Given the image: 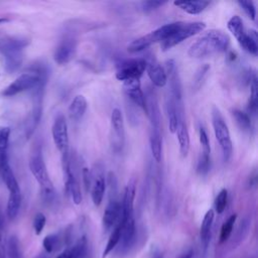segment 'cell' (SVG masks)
<instances>
[{"mask_svg": "<svg viewBox=\"0 0 258 258\" xmlns=\"http://www.w3.org/2000/svg\"><path fill=\"white\" fill-rule=\"evenodd\" d=\"M105 189H106L105 179L102 175H99L93 181L92 186H91V197H92V201L95 206L98 207L101 205L103 198H104Z\"/></svg>", "mask_w": 258, "mask_h": 258, "instance_id": "27", "label": "cell"}, {"mask_svg": "<svg viewBox=\"0 0 258 258\" xmlns=\"http://www.w3.org/2000/svg\"><path fill=\"white\" fill-rule=\"evenodd\" d=\"M145 61H146V71L152 84L158 88L164 87L167 83V76L164 72V69L153 57H150L149 59H145Z\"/></svg>", "mask_w": 258, "mask_h": 258, "instance_id": "16", "label": "cell"}, {"mask_svg": "<svg viewBox=\"0 0 258 258\" xmlns=\"http://www.w3.org/2000/svg\"><path fill=\"white\" fill-rule=\"evenodd\" d=\"M1 178L3 179L9 191L7 207H6V214L9 220H14L19 213L22 198H21V190H20L18 181L9 164L6 165V167L4 168Z\"/></svg>", "mask_w": 258, "mask_h": 258, "instance_id": "6", "label": "cell"}, {"mask_svg": "<svg viewBox=\"0 0 258 258\" xmlns=\"http://www.w3.org/2000/svg\"><path fill=\"white\" fill-rule=\"evenodd\" d=\"M46 223V218L42 213H37L33 219V230L36 235H40Z\"/></svg>", "mask_w": 258, "mask_h": 258, "instance_id": "39", "label": "cell"}, {"mask_svg": "<svg viewBox=\"0 0 258 258\" xmlns=\"http://www.w3.org/2000/svg\"><path fill=\"white\" fill-rule=\"evenodd\" d=\"M227 201H228V190L226 188H223L218 194L215 200V209L218 214H222L225 211L227 206Z\"/></svg>", "mask_w": 258, "mask_h": 258, "instance_id": "37", "label": "cell"}, {"mask_svg": "<svg viewBox=\"0 0 258 258\" xmlns=\"http://www.w3.org/2000/svg\"><path fill=\"white\" fill-rule=\"evenodd\" d=\"M35 258H49V257H48L47 254H43V253H42V254H39L38 256H36Z\"/></svg>", "mask_w": 258, "mask_h": 258, "instance_id": "46", "label": "cell"}, {"mask_svg": "<svg viewBox=\"0 0 258 258\" xmlns=\"http://www.w3.org/2000/svg\"><path fill=\"white\" fill-rule=\"evenodd\" d=\"M29 169L40 186L42 201L47 205L52 204L55 199V191L49 178L40 148H35L32 151L29 158Z\"/></svg>", "mask_w": 258, "mask_h": 258, "instance_id": "2", "label": "cell"}, {"mask_svg": "<svg viewBox=\"0 0 258 258\" xmlns=\"http://www.w3.org/2000/svg\"><path fill=\"white\" fill-rule=\"evenodd\" d=\"M123 90L128 98L146 113L145 96L140 87L139 80H129L123 83Z\"/></svg>", "mask_w": 258, "mask_h": 258, "instance_id": "15", "label": "cell"}, {"mask_svg": "<svg viewBox=\"0 0 258 258\" xmlns=\"http://www.w3.org/2000/svg\"><path fill=\"white\" fill-rule=\"evenodd\" d=\"M237 219V215L234 214L232 216H230L228 218V220L223 224L222 228H221V232H220V238H219V242L221 244L225 243L231 236L233 228H234V224L236 222Z\"/></svg>", "mask_w": 258, "mask_h": 258, "instance_id": "33", "label": "cell"}, {"mask_svg": "<svg viewBox=\"0 0 258 258\" xmlns=\"http://www.w3.org/2000/svg\"><path fill=\"white\" fill-rule=\"evenodd\" d=\"M0 258H6V250L3 240V233H2V223L0 222Z\"/></svg>", "mask_w": 258, "mask_h": 258, "instance_id": "43", "label": "cell"}, {"mask_svg": "<svg viewBox=\"0 0 258 258\" xmlns=\"http://www.w3.org/2000/svg\"><path fill=\"white\" fill-rule=\"evenodd\" d=\"M206 28V24L201 21L195 22H181L178 29L173 32L169 37L161 42V49L168 50L186 38L194 36L195 34L203 31Z\"/></svg>", "mask_w": 258, "mask_h": 258, "instance_id": "8", "label": "cell"}, {"mask_svg": "<svg viewBox=\"0 0 258 258\" xmlns=\"http://www.w3.org/2000/svg\"><path fill=\"white\" fill-rule=\"evenodd\" d=\"M135 221L134 216L122 217L121 219V237H120V251H127L133 244L135 239Z\"/></svg>", "mask_w": 258, "mask_h": 258, "instance_id": "14", "label": "cell"}, {"mask_svg": "<svg viewBox=\"0 0 258 258\" xmlns=\"http://www.w3.org/2000/svg\"><path fill=\"white\" fill-rule=\"evenodd\" d=\"M6 258H24L20 241L16 235H11L6 244Z\"/></svg>", "mask_w": 258, "mask_h": 258, "instance_id": "28", "label": "cell"}, {"mask_svg": "<svg viewBox=\"0 0 258 258\" xmlns=\"http://www.w3.org/2000/svg\"><path fill=\"white\" fill-rule=\"evenodd\" d=\"M210 69H211L210 64L205 63L197 70V72L195 73V76H194V80H192V88L195 90H199L203 86V84L208 76V73L210 72Z\"/></svg>", "mask_w": 258, "mask_h": 258, "instance_id": "35", "label": "cell"}, {"mask_svg": "<svg viewBox=\"0 0 258 258\" xmlns=\"http://www.w3.org/2000/svg\"><path fill=\"white\" fill-rule=\"evenodd\" d=\"M145 96V105H146V114L150 119L152 128L159 129L160 124V111L158 107V102L156 96L153 92L149 91Z\"/></svg>", "mask_w": 258, "mask_h": 258, "instance_id": "17", "label": "cell"}, {"mask_svg": "<svg viewBox=\"0 0 258 258\" xmlns=\"http://www.w3.org/2000/svg\"><path fill=\"white\" fill-rule=\"evenodd\" d=\"M60 238L58 234H49L44 237L42 241V246L46 254L55 252L60 247Z\"/></svg>", "mask_w": 258, "mask_h": 258, "instance_id": "32", "label": "cell"}, {"mask_svg": "<svg viewBox=\"0 0 258 258\" xmlns=\"http://www.w3.org/2000/svg\"><path fill=\"white\" fill-rule=\"evenodd\" d=\"M230 38L227 33L219 29H212L197 39L188 48V55L195 58L209 56L225 51L229 45Z\"/></svg>", "mask_w": 258, "mask_h": 258, "instance_id": "1", "label": "cell"}, {"mask_svg": "<svg viewBox=\"0 0 258 258\" xmlns=\"http://www.w3.org/2000/svg\"><path fill=\"white\" fill-rule=\"evenodd\" d=\"M120 237H121V220L119 221V223L112 230V233H111V235L108 239V242L105 246V249L103 251L102 258H106L115 249V247L119 244Z\"/></svg>", "mask_w": 258, "mask_h": 258, "instance_id": "30", "label": "cell"}, {"mask_svg": "<svg viewBox=\"0 0 258 258\" xmlns=\"http://www.w3.org/2000/svg\"><path fill=\"white\" fill-rule=\"evenodd\" d=\"M175 6L179 7L181 10L185 11L189 14H199L203 12L208 5L210 4L209 1H174L173 3Z\"/></svg>", "mask_w": 258, "mask_h": 258, "instance_id": "25", "label": "cell"}, {"mask_svg": "<svg viewBox=\"0 0 258 258\" xmlns=\"http://www.w3.org/2000/svg\"><path fill=\"white\" fill-rule=\"evenodd\" d=\"M82 176H83V180H84L86 190L89 191L91 189V186H92V183H93V175L87 167H84L83 170H82Z\"/></svg>", "mask_w": 258, "mask_h": 258, "instance_id": "42", "label": "cell"}, {"mask_svg": "<svg viewBox=\"0 0 258 258\" xmlns=\"http://www.w3.org/2000/svg\"><path fill=\"white\" fill-rule=\"evenodd\" d=\"M210 154L211 153L203 152L199 158L198 165H197V171L201 175H206L210 170V166H211Z\"/></svg>", "mask_w": 258, "mask_h": 258, "instance_id": "36", "label": "cell"}, {"mask_svg": "<svg viewBox=\"0 0 258 258\" xmlns=\"http://www.w3.org/2000/svg\"><path fill=\"white\" fill-rule=\"evenodd\" d=\"M0 222H1V219H0Z\"/></svg>", "mask_w": 258, "mask_h": 258, "instance_id": "48", "label": "cell"}, {"mask_svg": "<svg viewBox=\"0 0 258 258\" xmlns=\"http://www.w3.org/2000/svg\"><path fill=\"white\" fill-rule=\"evenodd\" d=\"M136 192V181L132 178L126 185L122 205V217H130L133 216L134 209V199Z\"/></svg>", "mask_w": 258, "mask_h": 258, "instance_id": "18", "label": "cell"}, {"mask_svg": "<svg viewBox=\"0 0 258 258\" xmlns=\"http://www.w3.org/2000/svg\"><path fill=\"white\" fill-rule=\"evenodd\" d=\"M125 137V127L123 115L120 109L115 108L111 114V144L118 151L122 149Z\"/></svg>", "mask_w": 258, "mask_h": 258, "instance_id": "11", "label": "cell"}, {"mask_svg": "<svg viewBox=\"0 0 258 258\" xmlns=\"http://www.w3.org/2000/svg\"><path fill=\"white\" fill-rule=\"evenodd\" d=\"M151 258H163V256H162V254L161 253H159V252H155L153 255H152V257Z\"/></svg>", "mask_w": 258, "mask_h": 258, "instance_id": "45", "label": "cell"}, {"mask_svg": "<svg viewBox=\"0 0 258 258\" xmlns=\"http://www.w3.org/2000/svg\"><path fill=\"white\" fill-rule=\"evenodd\" d=\"M227 25H228V29L235 36L237 41L240 42L246 33V30L244 29V25H243V21H242L241 17L238 15L232 16L229 19Z\"/></svg>", "mask_w": 258, "mask_h": 258, "instance_id": "29", "label": "cell"}, {"mask_svg": "<svg viewBox=\"0 0 258 258\" xmlns=\"http://www.w3.org/2000/svg\"><path fill=\"white\" fill-rule=\"evenodd\" d=\"M250 87H251V98L249 101V110L252 113H256L257 111V104H258V86H257V77L256 74H252L250 77Z\"/></svg>", "mask_w": 258, "mask_h": 258, "instance_id": "34", "label": "cell"}, {"mask_svg": "<svg viewBox=\"0 0 258 258\" xmlns=\"http://www.w3.org/2000/svg\"><path fill=\"white\" fill-rule=\"evenodd\" d=\"M199 137H200V143L202 145L203 148V152L206 153H211V146H210V140L208 137V134L206 132V130L201 127L199 130Z\"/></svg>", "mask_w": 258, "mask_h": 258, "instance_id": "40", "label": "cell"}, {"mask_svg": "<svg viewBox=\"0 0 258 258\" xmlns=\"http://www.w3.org/2000/svg\"><path fill=\"white\" fill-rule=\"evenodd\" d=\"M180 24H181V21L164 24V25L158 27L157 29L133 40L128 45L127 49L129 52L135 53V52L144 50L145 48L149 47L153 43L162 42L167 37H169L173 32H175L178 29V27L180 26Z\"/></svg>", "mask_w": 258, "mask_h": 258, "instance_id": "5", "label": "cell"}, {"mask_svg": "<svg viewBox=\"0 0 258 258\" xmlns=\"http://www.w3.org/2000/svg\"><path fill=\"white\" fill-rule=\"evenodd\" d=\"M6 21H7L6 18H0V24H1V23H4V22H6Z\"/></svg>", "mask_w": 258, "mask_h": 258, "instance_id": "47", "label": "cell"}, {"mask_svg": "<svg viewBox=\"0 0 258 258\" xmlns=\"http://www.w3.org/2000/svg\"><path fill=\"white\" fill-rule=\"evenodd\" d=\"M29 40L24 37H8L0 40V53L4 57V69L11 74L16 72L22 64L24 48Z\"/></svg>", "mask_w": 258, "mask_h": 258, "instance_id": "4", "label": "cell"}, {"mask_svg": "<svg viewBox=\"0 0 258 258\" xmlns=\"http://www.w3.org/2000/svg\"><path fill=\"white\" fill-rule=\"evenodd\" d=\"M212 124L216 139L221 146L224 160L228 161L232 155L233 150L231 135L228 125L224 120V117L216 106H214L212 109Z\"/></svg>", "mask_w": 258, "mask_h": 258, "instance_id": "7", "label": "cell"}, {"mask_svg": "<svg viewBox=\"0 0 258 258\" xmlns=\"http://www.w3.org/2000/svg\"><path fill=\"white\" fill-rule=\"evenodd\" d=\"M215 214L213 210H209L203 219L201 229H200V237H201V242L203 244L204 249L206 250L208 248V245L211 240V231H212V226L214 222Z\"/></svg>", "mask_w": 258, "mask_h": 258, "instance_id": "22", "label": "cell"}, {"mask_svg": "<svg viewBox=\"0 0 258 258\" xmlns=\"http://www.w3.org/2000/svg\"><path fill=\"white\" fill-rule=\"evenodd\" d=\"M77 51V40L74 37H66L56 46L53 59L58 64L68 63L75 56Z\"/></svg>", "mask_w": 258, "mask_h": 258, "instance_id": "12", "label": "cell"}, {"mask_svg": "<svg viewBox=\"0 0 258 258\" xmlns=\"http://www.w3.org/2000/svg\"><path fill=\"white\" fill-rule=\"evenodd\" d=\"M191 257H192V251L189 250V251H187V252L181 254L178 258H191Z\"/></svg>", "mask_w": 258, "mask_h": 258, "instance_id": "44", "label": "cell"}, {"mask_svg": "<svg viewBox=\"0 0 258 258\" xmlns=\"http://www.w3.org/2000/svg\"><path fill=\"white\" fill-rule=\"evenodd\" d=\"M176 136L179 144V152L182 157H186L188 151H189V145H190V140H189V134L187 127L184 123L183 117L178 118V124L176 128Z\"/></svg>", "mask_w": 258, "mask_h": 258, "instance_id": "20", "label": "cell"}, {"mask_svg": "<svg viewBox=\"0 0 258 258\" xmlns=\"http://www.w3.org/2000/svg\"><path fill=\"white\" fill-rule=\"evenodd\" d=\"M47 71L43 66H36L31 68L28 72L19 75L11 84H9L2 95L4 97H13L22 92L33 90L40 84H46Z\"/></svg>", "mask_w": 258, "mask_h": 258, "instance_id": "3", "label": "cell"}, {"mask_svg": "<svg viewBox=\"0 0 258 258\" xmlns=\"http://www.w3.org/2000/svg\"><path fill=\"white\" fill-rule=\"evenodd\" d=\"M165 1H155V0H149V1H143L141 2V8L145 12H149L152 10L157 9L158 7L165 4Z\"/></svg>", "mask_w": 258, "mask_h": 258, "instance_id": "41", "label": "cell"}, {"mask_svg": "<svg viewBox=\"0 0 258 258\" xmlns=\"http://www.w3.org/2000/svg\"><path fill=\"white\" fill-rule=\"evenodd\" d=\"M149 142H150V149H151L152 156L157 162H159L161 160V155H162V139H161L159 129H156V128L151 129Z\"/></svg>", "mask_w": 258, "mask_h": 258, "instance_id": "26", "label": "cell"}, {"mask_svg": "<svg viewBox=\"0 0 258 258\" xmlns=\"http://www.w3.org/2000/svg\"><path fill=\"white\" fill-rule=\"evenodd\" d=\"M10 137V128L7 126H0V178L6 165H8V145Z\"/></svg>", "mask_w": 258, "mask_h": 258, "instance_id": "21", "label": "cell"}, {"mask_svg": "<svg viewBox=\"0 0 258 258\" xmlns=\"http://www.w3.org/2000/svg\"><path fill=\"white\" fill-rule=\"evenodd\" d=\"M87 238L82 236L73 246L64 249L56 258H84L87 253Z\"/></svg>", "mask_w": 258, "mask_h": 258, "instance_id": "19", "label": "cell"}, {"mask_svg": "<svg viewBox=\"0 0 258 258\" xmlns=\"http://www.w3.org/2000/svg\"><path fill=\"white\" fill-rule=\"evenodd\" d=\"M232 116L242 131L249 132L252 129V123H251L250 116L246 112L239 110V109H233Z\"/></svg>", "mask_w": 258, "mask_h": 258, "instance_id": "31", "label": "cell"}, {"mask_svg": "<svg viewBox=\"0 0 258 258\" xmlns=\"http://www.w3.org/2000/svg\"><path fill=\"white\" fill-rule=\"evenodd\" d=\"M122 218V205L117 199H110L103 215V228L107 232L115 227Z\"/></svg>", "mask_w": 258, "mask_h": 258, "instance_id": "13", "label": "cell"}, {"mask_svg": "<svg viewBox=\"0 0 258 258\" xmlns=\"http://www.w3.org/2000/svg\"><path fill=\"white\" fill-rule=\"evenodd\" d=\"M51 134L53 142L56 148L60 151V153L64 154L69 152L68 123L63 115L59 114L55 117L51 127Z\"/></svg>", "mask_w": 258, "mask_h": 258, "instance_id": "10", "label": "cell"}, {"mask_svg": "<svg viewBox=\"0 0 258 258\" xmlns=\"http://www.w3.org/2000/svg\"><path fill=\"white\" fill-rule=\"evenodd\" d=\"M87 107H88V102L86 98L83 95L76 96L69 107L70 118L75 121L82 119V117L86 113Z\"/></svg>", "mask_w": 258, "mask_h": 258, "instance_id": "23", "label": "cell"}, {"mask_svg": "<svg viewBox=\"0 0 258 258\" xmlns=\"http://www.w3.org/2000/svg\"><path fill=\"white\" fill-rule=\"evenodd\" d=\"M237 3L244 10V12L247 14V16L250 19L255 20L256 8H255V5H254V3L252 1H238Z\"/></svg>", "mask_w": 258, "mask_h": 258, "instance_id": "38", "label": "cell"}, {"mask_svg": "<svg viewBox=\"0 0 258 258\" xmlns=\"http://www.w3.org/2000/svg\"><path fill=\"white\" fill-rule=\"evenodd\" d=\"M146 70V61L143 58L127 59L118 64L116 78L119 81L139 80Z\"/></svg>", "mask_w": 258, "mask_h": 258, "instance_id": "9", "label": "cell"}, {"mask_svg": "<svg viewBox=\"0 0 258 258\" xmlns=\"http://www.w3.org/2000/svg\"><path fill=\"white\" fill-rule=\"evenodd\" d=\"M240 46L249 52L250 54L257 55L258 52V36L257 32L254 29H250L249 31H246L244 37L239 42Z\"/></svg>", "mask_w": 258, "mask_h": 258, "instance_id": "24", "label": "cell"}]
</instances>
